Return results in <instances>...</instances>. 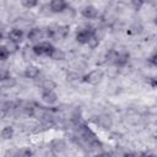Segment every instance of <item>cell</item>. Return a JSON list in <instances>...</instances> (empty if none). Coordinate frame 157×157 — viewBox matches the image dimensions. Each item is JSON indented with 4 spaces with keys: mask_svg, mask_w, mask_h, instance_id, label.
Segmentation results:
<instances>
[{
    "mask_svg": "<svg viewBox=\"0 0 157 157\" xmlns=\"http://www.w3.org/2000/svg\"><path fill=\"white\" fill-rule=\"evenodd\" d=\"M93 36V28L90 25H82L80 27H77V32H76V42L80 44H86L87 40Z\"/></svg>",
    "mask_w": 157,
    "mask_h": 157,
    "instance_id": "cell-1",
    "label": "cell"
},
{
    "mask_svg": "<svg viewBox=\"0 0 157 157\" xmlns=\"http://www.w3.org/2000/svg\"><path fill=\"white\" fill-rule=\"evenodd\" d=\"M32 48H33L37 56H49L52 50L54 49V45L50 42H42L40 40V42L36 43Z\"/></svg>",
    "mask_w": 157,
    "mask_h": 157,
    "instance_id": "cell-2",
    "label": "cell"
},
{
    "mask_svg": "<svg viewBox=\"0 0 157 157\" xmlns=\"http://www.w3.org/2000/svg\"><path fill=\"white\" fill-rule=\"evenodd\" d=\"M103 76H104L103 71L99 69H96V70H92L88 74H86L83 76V81L91 86H96V85L101 83V81L103 80Z\"/></svg>",
    "mask_w": 157,
    "mask_h": 157,
    "instance_id": "cell-3",
    "label": "cell"
},
{
    "mask_svg": "<svg viewBox=\"0 0 157 157\" xmlns=\"http://www.w3.org/2000/svg\"><path fill=\"white\" fill-rule=\"evenodd\" d=\"M43 37H44V32H43V29L39 28V27H33V28H31V29L28 31V33H27L28 40L32 42V43H34V44L38 43V42H40V39H43Z\"/></svg>",
    "mask_w": 157,
    "mask_h": 157,
    "instance_id": "cell-4",
    "label": "cell"
},
{
    "mask_svg": "<svg viewBox=\"0 0 157 157\" xmlns=\"http://www.w3.org/2000/svg\"><path fill=\"white\" fill-rule=\"evenodd\" d=\"M49 7L53 13H63L64 10L67 7L66 0H50Z\"/></svg>",
    "mask_w": 157,
    "mask_h": 157,
    "instance_id": "cell-5",
    "label": "cell"
},
{
    "mask_svg": "<svg viewBox=\"0 0 157 157\" xmlns=\"http://www.w3.org/2000/svg\"><path fill=\"white\" fill-rule=\"evenodd\" d=\"M96 123H97V125L99 128L105 129V130H108V129H110L113 126V119L108 114H101L99 117H97Z\"/></svg>",
    "mask_w": 157,
    "mask_h": 157,
    "instance_id": "cell-6",
    "label": "cell"
},
{
    "mask_svg": "<svg viewBox=\"0 0 157 157\" xmlns=\"http://www.w3.org/2000/svg\"><path fill=\"white\" fill-rule=\"evenodd\" d=\"M81 15L87 20H94L98 17V10L93 5H87L81 10Z\"/></svg>",
    "mask_w": 157,
    "mask_h": 157,
    "instance_id": "cell-7",
    "label": "cell"
},
{
    "mask_svg": "<svg viewBox=\"0 0 157 157\" xmlns=\"http://www.w3.org/2000/svg\"><path fill=\"white\" fill-rule=\"evenodd\" d=\"M66 148V144L63 139H53L50 141V150L54 153H61Z\"/></svg>",
    "mask_w": 157,
    "mask_h": 157,
    "instance_id": "cell-8",
    "label": "cell"
},
{
    "mask_svg": "<svg viewBox=\"0 0 157 157\" xmlns=\"http://www.w3.org/2000/svg\"><path fill=\"white\" fill-rule=\"evenodd\" d=\"M23 31L21 29V28H18V27H15V28H12L10 32H9V34H7V39H10V40H13V42H16V43H21L22 42V39H23Z\"/></svg>",
    "mask_w": 157,
    "mask_h": 157,
    "instance_id": "cell-9",
    "label": "cell"
},
{
    "mask_svg": "<svg viewBox=\"0 0 157 157\" xmlns=\"http://www.w3.org/2000/svg\"><path fill=\"white\" fill-rule=\"evenodd\" d=\"M39 74H40V70H39V67L36 66V65H28V66L25 69V71H23L25 77H26V78H31V80L37 78V77L39 76Z\"/></svg>",
    "mask_w": 157,
    "mask_h": 157,
    "instance_id": "cell-10",
    "label": "cell"
},
{
    "mask_svg": "<svg viewBox=\"0 0 157 157\" xmlns=\"http://www.w3.org/2000/svg\"><path fill=\"white\" fill-rule=\"evenodd\" d=\"M48 58H50L52 60H55V61H63V60L66 59V52L64 49L54 47V49L52 50V53H50V55Z\"/></svg>",
    "mask_w": 157,
    "mask_h": 157,
    "instance_id": "cell-11",
    "label": "cell"
},
{
    "mask_svg": "<svg viewBox=\"0 0 157 157\" xmlns=\"http://www.w3.org/2000/svg\"><path fill=\"white\" fill-rule=\"evenodd\" d=\"M42 101L47 104H54L58 101V94L54 91H43Z\"/></svg>",
    "mask_w": 157,
    "mask_h": 157,
    "instance_id": "cell-12",
    "label": "cell"
},
{
    "mask_svg": "<svg viewBox=\"0 0 157 157\" xmlns=\"http://www.w3.org/2000/svg\"><path fill=\"white\" fill-rule=\"evenodd\" d=\"M129 59H130V55H129V53H126V52L119 53V54H118V59H117V63H115V66H118V67H124L125 65H128V63H129Z\"/></svg>",
    "mask_w": 157,
    "mask_h": 157,
    "instance_id": "cell-13",
    "label": "cell"
},
{
    "mask_svg": "<svg viewBox=\"0 0 157 157\" xmlns=\"http://www.w3.org/2000/svg\"><path fill=\"white\" fill-rule=\"evenodd\" d=\"M118 54H119V52H118L117 49H109V50L105 53V56H104V59H105V61H107L108 64L115 65V63H117V59H118Z\"/></svg>",
    "mask_w": 157,
    "mask_h": 157,
    "instance_id": "cell-14",
    "label": "cell"
},
{
    "mask_svg": "<svg viewBox=\"0 0 157 157\" xmlns=\"http://www.w3.org/2000/svg\"><path fill=\"white\" fill-rule=\"evenodd\" d=\"M21 55H22V59H25V60H27V61L33 60L34 58H37V55H36V53H34V50H33L32 47H25V48L22 49Z\"/></svg>",
    "mask_w": 157,
    "mask_h": 157,
    "instance_id": "cell-15",
    "label": "cell"
},
{
    "mask_svg": "<svg viewBox=\"0 0 157 157\" xmlns=\"http://www.w3.org/2000/svg\"><path fill=\"white\" fill-rule=\"evenodd\" d=\"M4 47L6 48V50L9 52V54H10V55H11V54L17 53V52H18V49H20V44H18V43H16V42H13V40H10V39H7V40H6V43L4 44Z\"/></svg>",
    "mask_w": 157,
    "mask_h": 157,
    "instance_id": "cell-16",
    "label": "cell"
},
{
    "mask_svg": "<svg viewBox=\"0 0 157 157\" xmlns=\"http://www.w3.org/2000/svg\"><path fill=\"white\" fill-rule=\"evenodd\" d=\"M56 88V82L52 78H45L42 82V90L43 91H54Z\"/></svg>",
    "mask_w": 157,
    "mask_h": 157,
    "instance_id": "cell-17",
    "label": "cell"
},
{
    "mask_svg": "<svg viewBox=\"0 0 157 157\" xmlns=\"http://www.w3.org/2000/svg\"><path fill=\"white\" fill-rule=\"evenodd\" d=\"M13 134H15V130H13V128L10 126V125L2 128V130H1V132H0L1 137L5 139V140H10V139H12V137H13Z\"/></svg>",
    "mask_w": 157,
    "mask_h": 157,
    "instance_id": "cell-18",
    "label": "cell"
},
{
    "mask_svg": "<svg viewBox=\"0 0 157 157\" xmlns=\"http://www.w3.org/2000/svg\"><path fill=\"white\" fill-rule=\"evenodd\" d=\"M47 110L43 108V107H34L31 109V114L33 118H37V119H43V117L45 115Z\"/></svg>",
    "mask_w": 157,
    "mask_h": 157,
    "instance_id": "cell-19",
    "label": "cell"
},
{
    "mask_svg": "<svg viewBox=\"0 0 157 157\" xmlns=\"http://www.w3.org/2000/svg\"><path fill=\"white\" fill-rule=\"evenodd\" d=\"M0 83H1V86L5 87V88H12V87H15V86L17 85V81H16L15 77L9 76V77H6L5 80H2Z\"/></svg>",
    "mask_w": 157,
    "mask_h": 157,
    "instance_id": "cell-20",
    "label": "cell"
},
{
    "mask_svg": "<svg viewBox=\"0 0 157 157\" xmlns=\"http://www.w3.org/2000/svg\"><path fill=\"white\" fill-rule=\"evenodd\" d=\"M105 34H107V29H105V27H103V26L97 27V28L93 29V36H94L97 39H99V40H102V39L105 37Z\"/></svg>",
    "mask_w": 157,
    "mask_h": 157,
    "instance_id": "cell-21",
    "label": "cell"
},
{
    "mask_svg": "<svg viewBox=\"0 0 157 157\" xmlns=\"http://www.w3.org/2000/svg\"><path fill=\"white\" fill-rule=\"evenodd\" d=\"M21 5L25 7V9H33L38 5V0H20Z\"/></svg>",
    "mask_w": 157,
    "mask_h": 157,
    "instance_id": "cell-22",
    "label": "cell"
},
{
    "mask_svg": "<svg viewBox=\"0 0 157 157\" xmlns=\"http://www.w3.org/2000/svg\"><path fill=\"white\" fill-rule=\"evenodd\" d=\"M99 43H101V40H99V39H97L94 36H92V37H91V38L87 40V43H86V44H87V47H88L90 49H92V50H93V49L98 48Z\"/></svg>",
    "mask_w": 157,
    "mask_h": 157,
    "instance_id": "cell-23",
    "label": "cell"
},
{
    "mask_svg": "<svg viewBox=\"0 0 157 157\" xmlns=\"http://www.w3.org/2000/svg\"><path fill=\"white\" fill-rule=\"evenodd\" d=\"M32 155H33V152L31 151L29 147H22V148H20V150H17V155H16V156L29 157V156H32Z\"/></svg>",
    "mask_w": 157,
    "mask_h": 157,
    "instance_id": "cell-24",
    "label": "cell"
},
{
    "mask_svg": "<svg viewBox=\"0 0 157 157\" xmlns=\"http://www.w3.org/2000/svg\"><path fill=\"white\" fill-rule=\"evenodd\" d=\"M130 4H131V6H132L135 10H140V9L144 6L145 0H130Z\"/></svg>",
    "mask_w": 157,
    "mask_h": 157,
    "instance_id": "cell-25",
    "label": "cell"
},
{
    "mask_svg": "<svg viewBox=\"0 0 157 157\" xmlns=\"http://www.w3.org/2000/svg\"><path fill=\"white\" fill-rule=\"evenodd\" d=\"M9 56H10V54L6 50V48L4 45H0V60H6Z\"/></svg>",
    "mask_w": 157,
    "mask_h": 157,
    "instance_id": "cell-26",
    "label": "cell"
},
{
    "mask_svg": "<svg viewBox=\"0 0 157 157\" xmlns=\"http://www.w3.org/2000/svg\"><path fill=\"white\" fill-rule=\"evenodd\" d=\"M10 76V71L6 67H0V82Z\"/></svg>",
    "mask_w": 157,
    "mask_h": 157,
    "instance_id": "cell-27",
    "label": "cell"
},
{
    "mask_svg": "<svg viewBox=\"0 0 157 157\" xmlns=\"http://www.w3.org/2000/svg\"><path fill=\"white\" fill-rule=\"evenodd\" d=\"M39 12H40L42 15H44V16H48V15L52 12V10H50V7H49V4H45V5H43V6L40 7Z\"/></svg>",
    "mask_w": 157,
    "mask_h": 157,
    "instance_id": "cell-28",
    "label": "cell"
},
{
    "mask_svg": "<svg viewBox=\"0 0 157 157\" xmlns=\"http://www.w3.org/2000/svg\"><path fill=\"white\" fill-rule=\"evenodd\" d=\"M156 58H157V54H156V53H152V55L147 58V61L155 66V65H157V60H156Z\"/></svg>",
    "mask_w": 157,
    "mask_h": 157,
    "instance_id": "cell-29",
    "label": "cell"
},
{
    "mask_svg": "<svg viewBox=\"0 0 157 157\" xmlns=\"http://www.w3.org/2000/svg\"><path fill=\"white\" fill-rule=\"evenodd\" d=\"M77 78H78V74L77 72H69L67 74V80L74 81V80H77Z\"/></svg>",
    "mask_w": 157,
    "mask_h": 157,
    "instance_id": "cell-30",
    "label": "cell"
},
{
    "mask_svg": "<svg viewBox=\"0 0 157 157\" xmlns=\"http://www.w3.org/2000/svg\"><path fill=\"white\" fill-rule=\"evenodd\" d=\"M6 114H7V110L5 108H0V120L4 119L6 117Z\"/></svg>",
    "mask_w": 157,
    "mask_h": 157,
    "instance_id": "cell-31",
    "label": "cell"
},
{
    "mask_svg": "<svg viewBox=\"0 0 157 157\" xmlns=\"http://www.w3.org/2000/svg\"><path fill=\"white\" fill-rule=\"evenodd\" d=\"M147 81H148V82L151 83L152 88H155V87H156V80H155L153 77H148V78H147Z\"/></svg>",
    "mask_w": 157,
    "mask_h": 157,
    "instance_id": "cell-32",
    "label": "cell"
},
{
    "mask_svg": "<svg viewBox=\"0 0 157 157\" xmlns=\"http://www.w3.org/2000/svg\"><path fill=\"white\" fill-rule=\"evenodd\" d=\"M145 2H147V4H150L151 6H156L157 5V0H145Z\"/></svg>",
    "mask_w": 157,
    "mask_h": 157,
    "instance_id": "cell-33",
    "label": "cell"
},
{
    "mask_svg": "<svg viewBox=\"0 0 157 157\" xmlns=\"http://www.w3.org/2000/svg\"><path fill=\"white\" fill-rule=\"evenodd\" d=\"M2 38H4V34H2V32H1V31H0V42H1V40H2Z\"/></svg>",
    "mask_w": 157,
    "mask_h": 157,
    "instance_id": "cell-34",
    "label": "cell"
}]
</instances>
